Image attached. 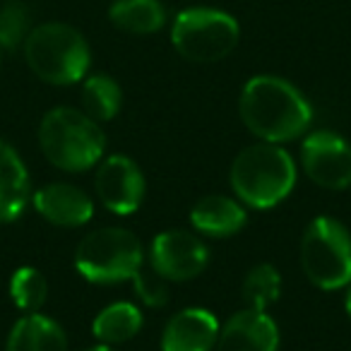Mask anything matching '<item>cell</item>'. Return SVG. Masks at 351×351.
Segmentation results:
<instances>
[{
  "mask_svg": "<svg viewBox=\"0 0 351 351\" xmlns=\"http://www.w3.org/2000/svg\"><path fill=\"white\" fill-rule=\"evenodd\" d=\"M241 118L253 135L277 145L306 132L313 108L291 82L260 75L241 92Z\"/></svg>",
  "mask_w": 351,
  "mask_h": 351,
  "instance_id": "obj_1",
  "label": "cell"
},
{
  "mask_svg": "<svg viewBox=\"0 0 351 351\" xmlns=\"http://www.w3.org/2000/svg\"><path fill=\"white\" fill-rule=\"evenodd\" d=\"M296 183V166L287 149L274 142L250 145L234 159L231 188L255 210H269L291 193Z\"/></svg>",
  "mask_w": 351,
  "mask_h": 351,
  "instance_id": "obj_2",
  "label": "cell"
},
{
  "mask_svg": "<svg viewBox=\"0 0 351 351\" xmlns=\"http://www.w3.org/2000/svg\"><path fill=\"white\" fill-rule=\"evenodd\" d=\"M39 145L56 169L77 173L101 159L104 132L87 113L60 106L49 111L41 121Z\"/></svg>",
  "mask_w": 351,
  "mask_h": 351,
  "instance_id": "obj_3",
  "label": "cell"
},
{
  "mask_svg": "<svg viewBox=\"0 0 351 351\" xmlns=\"http://www.w3.org/2000/svg\"><path fill=\"white\" fill-rule=\"evenodd\" d=\"M25 58L32 73L49 84H75L89 70V46L70 25L49 22L29 32Z\"/></svg>",
  "mask_w": 351,
  "mask_h": 351,
  "instance_id": "obj_4",
  "label": "cell"
},
{
  "mask_svg": "<svg viewBox=\"0 0 351 351\" xmlns=\"http://www.w3.org/2000/svg\"><path fill=\"white\" fill-rule=\"evenodd\" d=\"M301 265L306 277L325 291L351 284V234L330 217L311 221L301 241Z\"/></svg>",
  "mask_w": 351,
  "mask_h": 351,
  "instance_id": "obj_5",
  "label": "cell"
},
{
  "mask_svg": "<svg viewBox=\"0 0 351 351\" xmlns=\"http://www.w3.org/2000/svg\"><path fill=\"white\" fill-rule=\"evenodd\" d=\"M171 44L186 60L217 63L239 44V22L212 8H191L176 15Z\"/></svg>",
  "mask_w": 351,
  "mask_h": 351,
  "instance_id": "obj_6",
  "label": "cell"
},
{
  "mask_svg": "<svg viewBox=\"0 0 351 351\" xmlns=\"http://www.w3.org/2000/svg\"><path fill=\"white\" fill-rule=\"evenodd\" d=\"M75 267L94 284L125 282L142 269V245L128 229H99L80 243Z\"/></svg>",
  "mask_w": 351,
  "mask_h": 351,
  "instance_id": "obj_7",
  "label": "cell"
},
{
  "mask_svg": "<svg viewBox=\"0 0 351 351\" xmlns=\"http://www.w3.org/2000/svg\"><path fill=\"white\" fill-rule=\"evenodd\" d=\"M303 169L311 181L330 191H344L351 186V145L337 132L317 130L303 140Z\"/></svg>",
  "mask_w": 351,
  "mask_h": 351,
  "instance_id": "obj_8",
  "label": "cell"
},
{
  "mask_svg": "<svg viewBox=\"0 0 351 351\" xmlns=\"http://www.w3.org/2000/svg\"><path fill=\"white\" fill-rule=\"evenodd\" d=\"M207 245L188 231H164L152 243V267L161 279L188 282L207 265Z\"/></svg>",
  "mask_w": 351,
  "mask_h": 351,
  "instance_id": "obj_9",
  "label": "cell"
},
{
  "mask_svg": "<svg viewBox=\"0 0 351 351\" xmlns=\"http://www.w3.org/2000/svg\"><path fill=\"white\" fill-rule=\"evenodd\" d=\"M97 193L113 215H132L145 197V176L128 156H108L97 171Z\"/></svg>",
  "mask_w": 351,
  "mask_h": 351,
  "instance_id": "obj_10",
  "label": "cell"
},
{
  "mask_svg": "<svg viewBox=\"0 0 351 351\" xmlns=\"http://www.w3.org/2000/svg\"><path fill=\"white\" fill-rule=\"evenodd\" d=\"M279 330L265 311L245 308L219 330L217 351H277Z\"/></svg>",
  "mask_w": 351,
  "mask_h": 351,
  "instance_id": "obj_11",
  "label": "cell"
},
{
  "mask_svg": "<svg viewBox=\"0 0 351 351\" xmlns=\"http://www.w3.org/2000/svg\"><path fill=\"white\" fill-rule=\"evenodd\" d=\"M219 339V322L205 308H186L169 320L161 351H212Z\"/></svg>",
  "mask_w": 351,
  "mask_h": 351,
  "instance_id": "obj_12",
  "label": "cell"
},
{
  "mask_svg": "<svg viewBox=\"0 0 351 351\" xmlns=\"http://www.w3.org/2000/svg\"><path fill=\"white\" fill-rule=\"evenodd\" d=\"M34 207L46 221L65 229H75L92 219L94 205L84 191L70 183H51L34 195Z\"/></svg>",
  "mask_w": 351,
  "mask_h": 351,
  "instance_id": "obj_13",
  "label": "cell"
},
{
  "mask_svg": "<svg viewBox=\"0 0 351 351\" xmlns=\"http://www.w3.org/2000/svg\"><path fill=\"white\" fill-rule=\"evenodd\" d=\"M29 200V173L10 145L0 142V224L25 212Z\"/></svg>",
  "mask_w": 351,
  "mask_h": 351,
  "instance_id": "obj_14",
  "label": "cell"
},
{
  "mask_svg": "<svg viewBox=\"0 0 351 351\" xmlns=\"http://www.w3.org/2000/svg\"><path fill=\"white\" fill-rule=\"evenodd\" d=\"M5 351H68V339L51 317L32 313L15 322Z\"/></svg>",
  "mask_w": 351,
  "mask_h": 351,
  "instance_id": "obj_15",
  "label": "cell"
},
{
  "mask_svg": "<svg viewBox=\"0 0 351 351\" xmlns=\"http://www.w3.org/2000/svg\"><path fill=\"white\" fill-rule=\"evenodd\" d=\"M191 221L200 234L215 236V239H224L236 231L243 229L245 224V212L239 202L229 200V197L212 195L200 200L191 212Z\"/></svg>",
  "mask_w": 351,
  "mask_h": 351,
  "instance_id": "obj_16",
  "label": "cell"
},
{
  "mask_svg": "<svg viewBox=\"0 0 351 351\" xmlns=\"http://www.w3.org/2000/svg\"><path fill=\"white\" fill-rule=\"evenodd\" d=\"M108 20L128 34H154L166 25V10L159 0H116Z\"/></svg>",
  "mask_w": 351,
  "mask_h": 351,
  "instance_id": "obj_17",
  "label": "cell"
},
{
  "mask_svg": "<svg viewBox=\"0 0 351 351\" xmlns=\"http://www.w3.org/2000/svg\"><path fill=\"white\" fill-rule=\"evenodd\" d=\"M140 327L142 315L132 303H113L97 315L92 332L97 339L106 341V344H121V341L132 339L140 332Z\"/></svg>",
  "mask_w": 351,
  "mask_h": 351,
  "instance_id": "obj_18",
  "label": "cell"
},
{
  "mask_svg": "<svg viewBox=\"0 0 351 351\" xmlns=\"http://www.w3.org/2000/svg\"><path fill=\"white\" fill-rule=\"evenodd\" d=\"M121 87L108 75H92L82 87V106L92 121H111L121 111Z\"/></svg>",
  "mask_w": 351,
  "mask_h": 351,
  "instance_id": "obj_19",
  "label": "cell"
},
{
  "mask_svg": "<svg viewBox=\"0 0 351 351\" xmlns=\"http://www.w3.org/2000/svg\"><path fill=\"white\" fill-rule=\"evenodd\" d=\"M279 293H282V277L272 265H258L255 269H250L243 282V301L255 311H265L267 306H272Z\"/></svg>",
  "mask_w": 351,
  "mask_h": 351,
  "instance_id": "obj_20",
  "label": "cell"
},
{
  "mask_svg": "<svg viewBox=\"0 0 351 351\" xmlns=\"http://www.w3.org/2000/svg\"><path fill=\"white\" fill-rule=\"evenodd\" d=\"M46 293H49V284H46L44 274L34 267H22L12 274L10 282V296L17 308L34 313L36 308L44 306Z\"/></svg>",
  "mask_w": 351,
  "mask_h": 351,
  "instance_id": "obj_21",
  "label": "cell"
},
{
  "mask_svg": "<svg viewBox=\"0 0 351 351\" xmlns=\"http://www.w3.org/2000/svg\"><path fill=\"white\" fill-rule=\"evenodd\" d=\"M32 12L22 0H8L0 8V46L5 51H15L20 44H25L29 36Z\"/></svg>",
  "mask_w": 351,
  "mask_h": 351,
  "instance_id": "obj_22",
  "label": "cell"
},
{
  "mask_svg": "<svg viewBox=\"0 0 351 351\" xmlns=\"http://www.w3.org/2000/svg\"><path fill=\"white\" fill-rule=\"evenodd\" d=\"M132 279H135L137 293H140L142 301H145L147 306H164L166 287H164V282H161V277H147V274L140 269Z\"/></svg>",
  "mask_w": 351,
  "mask_h": 351,
  "instance_id": "obj_23",
  "label": "cell"
},
{
  "mask_svg": "<svg viewBox=\"0 0 351 351\" xmlns=\"http://www.w3.org/2000/svg\"><path fill=\"white\" fill-rule=\"evenodd\" d=\"M346 313L351 315V284H349V291H346Z\"/></svg>",
  "mask_w": 351,
  "mask_h": 351,
  "instance_id": "obj_24",
  "label": "cell"
},
{
  "mask_svg": "<svg viewBox=\"0 0 351 351\" xmlns=\"http://www.w3.org/2000/svg\"><path fill=\"white\" fill-rule=\"evenodd\" d=\"M87 351H113V349H108V346H92V349H87Z\"/></svg>",
  "mask_w": 351,
  "mask_h": 351,
  "instance_id": "obj_25",
  "label": "cell"
}]
</instances>
